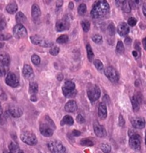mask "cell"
<instances>
[{"label": "cell", "instance_id": "6da1fadb", "mask_svg": "<svg viewBox=\"0 0 146 153\" xmlns=\"http://www.w3.org/2000/svg\"><path fill=\"white\" fill-rule=\"evenodd\" d=\"M110 6L106 1H98L94 4L91 11V16L93 19L104 17L109 13Z\"/></svg>", "mask_w": 146, "mask_h": 153}, {"label": "cell", "instance_id": "7a4b0ae2", "mask_svg": "<svg viewBox=\"0 0 146 153\" xmlns=\"http://www.w3.org/2000/svg\"><path fill=\"white\" fill-rule=\"evenodd\" d=\"M54 129H55V125L53 120L48 115L45 116L44 120L41 122L39 126V130L42 135L45 137H51L53 135Z\"/></svg>", "mask_w": 146, "mask_h": 153}, {"label": "cell", "instance_id": "3957f363", "mask_svg": "<svg viewBox=\"0 0 146 153\" xmlns=\"http://www.w3.org/2000/svg\"><path fill=\"white\" fill-rule=\"evenodd\" d=\"M62 91L63 95L66 98H74L77 94V91L76 90V85L74 82L67 81L64 83L62 86Z\"/></svg>", "mask_w": 146, "mask_h": 153}, {"label": "cell", "instance_id": "277c9868", "mask_svg": "<svg viewBox=\"0 0 146 153\" xmlns=\"http://www.w3.org/2000/svg\"><path fill=\"white\" fill-rule=\"evenodd\" d=\"M128 135L130 137L129 139V145L135 150H140L141 146V141L140 137L138 133L134 132L133 130H129Z\"/></svg>", "mask_w": 146, "mask_h": 153}, {"label": "cell", "instance_id": "5b68a950", "mask_svg": "<svg viewBox=\"0 0 146 153\" xmlns=\"http://www.w3.org/2000/svg\"><path fill=\"white\" fill-rule=\"evenodd\" d=\"M47 146L51 153H66V147L59 140L50 141Z\"/></svg>", "mask_w": 146, "mask_h": 153}, {"label": "cell", "instance_id": "8992f818", "mask_svg": "<svg viewBox=\"0 0 146 153\" xmlns=\"http://www.w3.org/2000/svg\"><path fill=\"white\" fill-rule=\"evenodd\" d=\"M20 138L22 142L29 145H35L37 144V142H38L36 135L31 131L23 132L21 134Z\"/></svg>", "mask_w": 146, "mask_h": 153}, {"label": "cell", "instance_id": "52a82bcc", "mask_svg": "<svg viewBox=\"0 0 146 153\" xmlns=\"http://www.w3.org/2000/svg\"><path fill=\"white\" fill-rule=\"evenodd\" d=\"M87 95L91 102H95L100 98L101 90L97 85H91L88 88Z\"/></svg>", "mask_w": 146, "mask_h": 153}, {"label": "cell", "instance_id": "ba28073f", "mask_svg": "<svg viewBox=\"0 0 146 153\" xmlns=\"http://www.w3.org/2000/svg\"><path fill=\"white\" fill-rule=\"evenodd\" d=\"M30 40L32 44L35 45L43 46V47H51L53 46V42L45 39L42 37L38 36V35H33L30 37Z\"/></svg>", "mask_w": 146, "mask_h": 153}, {"label": "cell", "instance_id": "9c48e42d", "mask_svg": "<svg viewBox=\"0 0 146 153\" xmlns=\"http://www.w3.org/2000/svg\"><path fill=\"white\" fill-rule=\"evenodd\" d=\"M104 74L112 83H117L119 81V75L117 71L111 66L106 67L104 69Z\"/></svg>", "mask_w": 146, "mask_h": 153}, {"label": "cell", "instance_id": "30bf717a", "mask_svg": "<svg viewBox=\"0 0 146 153\" xmlns=\"http://www.w3.org/2000/svg\"><path fill=\"white\" fill-rule=\"evenodd\" d=\"M13 33L16 39H23L27 36V31L22 24H16L13 29Z\"/></svg>", "mask_w": 146, "mask_h": 153}, {"label": "cell", "instance_id": "8fae6325", "mask_svg": "<svg viewBox=\"0 0 146 153\" xmlns=\"http://www.w3.org/2000/svg\"><path fill=\"white\" fill-rule=\"evenodd\" d=\"M5 82H6V83L9 86H11L12 88H16L19 85V78L12 72H9L7 74L6 79H5Z\"/></svg>", "mask_w": 146, "mask_h": 153}, {"label": "cell", "instance_id": "7c38bea8", "mask_svg": "<svg viewBox=\"0 0 146 153\" xmlns=\"http://www.w3.org/2000/svg\"><path fill=\"white\" fill-rule=\"evenodd\" d=\"M69 28H70V22L66 16L63 17L62 19L58 21L56 24V29L59 32L68 30Z\"/></svg>", "mask_w": 146, "mask_h": 153}, {"label": "cell", "instance_id": "4fadbf2b", "mask_svg": "<svg viewBox=\"0 0 146 153\" xmlns=\"http://www.w3.org/2000/svg\"><path fill=\"white\" fill-rule=\"evenodd\" d=\"M93 130L95 135L99 137H104L106 135V132L104 126L100 125L98 122H94L93 123Z\"/></svg>", "mask_w": 146, "mask_h": 153}, {"label": "cell", "instance_id": "5bb4252c", "mask_svg": "<svg viewBox=\"0 0 146 153\" xmlns=\"http://www.w3.org/2000/svg\"><path fill=\"white\" fill-rule=\"evenodd\" d=\"M132 126L136 129H143L145 126V120L143 117H134L131 119Z\"/></svg>", "mask_w": 146, "mask_h": 153}, {"label": "cell", "instance_id": "9a60e30c", "mask_svg": "<svg viewBox=\"0 0 146 153\" xmlns=\"http://www.w3.org/2000/svg\"><path fill=\"white\" fill-rule=\"evenodd\" d=\"M22 73H23L24 77L26 79L31 80L34 77V74L32 68L28 64L24 65Z\"/></svg>", "mask_w": 146, "mask_h": 153}, {"label": "cell", "instance_id": "2e32d148", "mask_svg": "<svg viewBox=\"0 0 146 153\" xmlns=\"http://www.w3.org/2000/svg\"><path fill=\"white\" fill-rule=\"evenodd\" d=\"M130 29L128 25L125 22H121L118 26V33L121 36H125L129 33Z\"/></svg>", "mask_w": 146, "mask_h": 153}, {"label": "cell", "instance_id": "e0dca14e", "mask_svg": "<svg viewBox=\"0 0 146 153\" xmlns=\"http://www.w3.org/2000/svg\"><path fill=\"white\" fill-rule=\"evenodd\" d=\"M8 113L11 116L15 117V118L21 117L23 115V111H22V109L19 107H15V106L9 108L8 110Z\"/></svg>", "mask_w": 146, "mask_h": 153}, {"label": "cell", "instance_id": "ac0fdd59", "mask_svg": "<svg viewBox=\"0 0 146 153\" xmlns=\"http://www.w3.org/2000/svg\"><path fill=\"white\" fill-rule=\"evenodd\" d=\"M77 103L74 100H69L65 105V111L66 112H69V113H74V112L77 111Z\"/></svg>", "mask_w": 146, "mask_h": 153}, {"label": "cell", "instance_id": "d6986e66", "mask_svg": "<svg viewBox=\"0 0 146 153\" xmlns=\"http://www.w3.org/2000/svg\"><path fill=\"white\" fill-rule=\"evenodd\" d=\"M98 116L101 119L104 120L107 117V108L104 102H101L98 106Z\"/></svg>", "mask_w": 146, "mask_h": 153}, {"label": "cell", "instance_id": "ffe728a7", "mask_svg": "<svg viewBox=\"0 0 146 153\" xmlns=\"http://www.w3.org/2000/svg\"><path fill=\"white\" fill-rule=\"evenodd\" d=\"M0 63H1V64H2L5 66H7L9 65V63H10V57H9V54L6 53V52H0Z\"/></svg>", "mask_w": 146, "mask_h": 153}, {"label": "cell", "instance_id": "44dd1931", "mask_svg": "<svg viewBox=\"0 0 146 153\" xmlns=\"http://www.w3.org/2000/svg\"><path fill=\"white\" fill-rule=\"evenodd\" d=\"M141 102V98L138 96H134L131 98V103L134 111H138L140 109V104Z\"/></svg>", "mask_w": 146, "mask_h": 153}, {"label": "cell", "instance_id": "7402d4cb", "mask_svg": "<svg viewBox=\"0 0 146 153\" xmlns=\"http://www.w3.org/2000/svg\"><path fill=\"white\" fill-rule=\"evenodd\" d=\"M41 16V9L38 5L34 4L31 8V16L34 20H37Z\"/></svg>", "mask_w": 146, "mask_h": 153}, {"label": "cell", "instance_id": "603a6c76", "mask_svg": "<svg viewBox=\"0 0 146 153\" xmlns=\"http://www.w3.org/2000/svg\"><path fill=\"white\" fill-rule=\"evenodd\" d=\"M116 4H118L120 7H121L123 11L125 13H129L131 11V8H130V3L128 1H116Z\"/></svg>", "mask_w": 146, "mask_h": 153}, {"label": "cell", "instance_id": "cb8c5ba5", "mask_svg": "<svg viewBox=\"0 0 146 153\" xmlns=\"http://www.w3.org/2000/svg\"><path fill=\"white\" fill-rule=\"evenodd\" d=\"M74 120L73 117L70 115H65L61 121V126H64V125H69V126H72L74 125Z\"/></svg>", "mask_w": 146, "mask_h": 153}, {"label": "cell", "instance_id": "d4e9b609", "mask_svg": "<svg viewBox=\"0 0 146 153\" xmlns=\"http://www.w3.org/2000/svg\"><path fill=\"white\" fill-rule=\"evenodd\" d=\"M7 12L9 13V14H12L16 12V11L18 10V6L15 2L9 3L6 7Z\"/></svg>", "mask_w": 146, "mask_h": 153}, {"label": "cell", "instance_id": "484cf974", "mask_svg": "<svg viewBox=\"0 0 146 153\" xmlns=\"http://www.w3.org/2000/svg\"><path fill=\"white\" fill-rule=\"evenodd\" d=\"M16 21L18 24H22L27 21V17H26V16L24 15L23 13L19 12L16 15Z\"/></svg>", "mask_w": 146, "mask_h": 153}, {"label": "cell", "instance_id": "4316f807", "mask_svg": "<svg viewBox=\"0 0 146 153\" xmlns=\"http://www.w3.org/2000/svg\"><path fill=\"white\" fill-rule=\"evenodd\" d=\"M39 90V86L36 82H31L29 84V93L32 95L37 93Z\"/></svg>", "mask_w": 146, "mask_h": 153}, {"label": "cell", "instance_id": "83f0119b", "mask_svg": "<svg viewBox=\"0 0 146 153\" xmlns=\"http://www.w3.org/2000/svg\"><path fill=\"white\" fill-rule=\"evenodd\" d=\"M86 51H87V56L89 60L91 61H93V58H94V53H93V49L90 44H87L86 45Z\"/></svg>", "mask_w": 146, "mask_h": 153}, {"label": "cell", "instance_id": "f1b7e54d", "mask_svg": "<svg viewBox=\"0 0 146 153\" xmlns=\"http://www.w3.org/2000/svg\"><path fill=\"white\" fill-rule=\"evenodd\" d=\"M124 45H123V42L121 41H119V42H118L116 45V53L118 54H122L124 53Z\"/></svg>", "mask_w": 146, "mask_h": 153}, {"label": "cell", "instance_id": "f546056e", "mask_svg": "<svg viewBox=\"0 0 146 153\" xmlns=\"http://www.w3.org/2000/svg\"><path fill=\"white\" fill-rule=\"evenodd\" d=\"M9 151H10L12 153H16V152H19V146L17 144L14 143V142H12L9 145Z\"/></svg>", "mask_w": 146, "mask_h": 153}, {"label": "cell", "instance_id": "4dcf8cb0", "mask_svg": "<svg viewBox=\"0 0 146 153\" xmlns=\"http://www.w3.org/2000/svg\"><path fill=\"white\" fill-rule=\"evenodd\" d=\"M69 41V36L68 35L63 34L61 35L59 38L57 39V42L59 43V44H65Z\"/></svg>", "mask_w": 146, "mask_h": 153}, {"label": "cell", "instance_id": "1f68e13d", "mask_svg": "<svg viewBox=\"0 0 146 153\" xmlns=\"http://www.w3.org/2000/svg\"><path fill=\"white\" fill-rule=\"evenodd\" d=\"M31 62H32L35 66H39L41 63L40 57H39L38 55H36V54H34V55L31 56Z\"/></svg>", "mask_w": 146, "mask_h": 153}, {"label": "cell", "instance_id": "d6a6232c", "mask_svg": "<svg viewBox=\"0 0 146 153\" xmlns=\"http://www.w3.org/2000/svg\"><path fill=\"white\" fill-rule=\"evenodd\" d=\"M93 63H94V66L95 68H96L97 70L99 71H102L104 70V65H103L102 62L99 60V59H95Z\"/></svg>", "mask_w": 146, "mask_h": 153}, {"label": "cell", "instance_id": "836d02e7", "mask_svg": "<svg viewBox=\"0 0 146 153\" xmlns=\"http://www.w3.org/2000/svg\"><path fill=\"white\" fill-rule=\"evenodd\" d=\"M101 149L104 153H110V150H111V147L110 145L107 144V143H103L101 145Z\"/></svg>", "mask_w": 146, "mask_h": 153}, {"label": "cell", "instance_id": "e575fe53", "mask_svg": "<svg viewBox=\"0 0 146 153\" xmlns=\"http://www.w3.org/2000/svg\"><path fill=\"white\" fill-rule=\"evenodd\" d=\"M80 144L81 145H83V146L91 147L93 145V143L91 140L86 138V139H82L81 140H80Z\"/></svg>", "mask_w": 146, "mask_h": 153}, {"label": "cell", "instance_id": "d590c367", "mask_svg": "<svg viewBox=\"0 0 146 153\" xmlns=\"http://www.w3.org/2000/svg\"><path fill=\"white\" fill-rule=\"evenodd\" d=\"M81 26L83 28V31L85 32H88L90 30V27H91V24H90L89 22L87 20H84V21L81 22Z\"/></svg>", "mask_w": 146, "mask_h": 153}, {"label": "cell", "instance_id": "8d00e7d4", "mask_svg": "<svg viewBox=\"0 0 146 153\" xmlns=\"http://www.w3.org/2000/svg\"><path fill=\"white\" fill-rule=\"evenodd\" d=\"M86 5L85 4H80V6L78 7V14H80V15H83V14L86 12Z\"/></svg>", "mask_w": 146, "mask_h": 153}, {"label": "cell", "instance_id": "74e56055", "mask_svg": "<svg viewBox=\"0 0 146 153\" xmlns=\"http://www.w3.org/2000/svg\"><path fill=\"white\" fill-rule=\"evenodd\" d=\"M108 33H109L110 36H113L115 34V27L114 24H110L108 27Z\"/></svg>", "mask_w": 146, "mask_h": 153}, {"label": "cell", "instance_id": "f35d334b", "mask_svg": "<svg viewBox=\"0 0 146 153\" xmlns=\"http://www.w3.org/2000/svg\"><path fill=\"white\" fill-rule=\"evenodd\" d=\"M92 40L95 43H96V44H99V43H101L102 42L103 39H102V36H101V35L95 34V35H93L92 37Z\"/></svg>", "mask_w": 146, "mask_h": 153}, {"label": "cell", "instance_id": "ab89813d", "mask_svg": "<svg viewBox=\"0 0 146 153\" xmlns=\"http://www.w3.org/2000/svg\"><path fill=\"white\" fill-rule=\"evenodd\" d=\"M49 53L52 56H57L59 53V48L58 46H54L50 49Z\"/></svg>", "mask_w": 146, "mask_h": 153}, {"label": "cell", "instance_id": "60d3db41", "mask_svg": "<svg viewBox=\"0 0 146 153\" xmlns=\"http://www.w3.org/2000/svg\"><path fill=\"white\" fill-rule=\"evenodd\" d=\"M136 23H137V19L134 17H130L128 19V25H130V27H134L136 25Z\"/></svg>", "mask_w": 146, "mask_h": 153}, {"label": "cell", "instance_id": "b9f144b4", "mask_svg": "<svg viewBox=\"0 0 146 153\" xmlns=\"http://www.w3.org/2000/svg\"><path fill=\"white\" fill-rule=\"evenodd\" d=\"M7 69L5 68V66L2 64H0V76H4L6 74Z\"/></svg>", "mask_w": 146, "mask_h": 153}, {"label": "cell", "instance_id": "7bdbcfd3", "mask_svg": "<svg viewBox=\"0 0 146 153\" xmlns=\"http://www.w3.org/2000/svg\"><path fill=\"white\" fill-rule=\"evenodd\" d=\"M125 122L124 118H123V117L121 115H120L119 117H118V125H119V126L123 127L125 126Z\"/></svg>", "mask_w": 146, "mask_h": 153}, {"label": "cell", "instance_id": "ee69618b", "mask_svg": "<svg viewBox=\"0 0 146 153\" xmlns=\"http://www.w3.org/2000/svg\"><path fill=\"white\" fill-rule=\"evenodd\" d=\"M11 38V35L9 34H5V33H1L0 34V40L4 41L7 40V39Z\"/></svg>", "mask_w": 146, "mask_h": 153}, {"label": "cell", "instance_id": "f6af8a7d", "mask_svg": "<svg viewBox=\"0 0 146 153\" xmlns=\"http://www.w3.org/2000/svg\"><path fill=\"white\" fill-rule=\"evenodd\" d=\"M76 120H77L78 123H80V124H83V123H85V118L80 114L78 115V116L76 117Z\"/></svg>", "mask_w": 146, "mask_h": 153}, {"label": "cell", "instance_id": "bcb514c9", "mask_svg": "<svg viewBox=\"0 0 146 153\" xmlns=\"http://www.w3.org/2000/svg\"><path fill=\"white\" fill-rule=\"evenodd\" d=\"M7 27V23L6 22L4 19L0 20V31H2L5 29Z\"/></svg>", "mask_w": 146, "mask_h": 153}, {"label": "cell", "instance_id": "7dc6e473", "mask_svg": "<svg viewBox=\"0 0 146 153\" xmlns=\"http://www.w3.org/2000/svg\"><path fill=\"white\" fill-rule=\"evenodd\" d=\"M125 44L126 45H130L131 44V39L129 38V37H126L125 39Z\"/></svg>", "mask_w": 146, "mask_h": 153}, {"label": "cell", "instance_id": "c3c4849f", "mask_svg": "<svg viewBox=\"0 0 146 153\" xmlns=\"http://www.w3.org/2000/svg\"><path fill=\"white\" fill-rule=\"evenodd\" d=\"M143 12L144 16L146 17V1L143 4Z\"/></svg>", "mask_w": 146, "mask_h": 153}, {"label": "cell", "instance_id": "681fc988", "mask_svg": "<svg viewBox=\"0 0 146 153\" xmlns=\"http://www.w3.org/2000/svg\"><path fill=\"white\" fill-rule=\"evenodd\" d=\"M73 135H74V136H79V135H80V132L78 131V130H74V131H73Z\"/></svg>", "mask_w": 146, "mask_h": 153}, {"label": "cell", "instance_id": "f907efd6", "mask_svg": "<svg viewBox=\"0 0 146 153\" xmlns=\"http://www.w3.org/2000/svg\"><path fill=\"white\" fill-rule=\"evenodd\" d=\"M63 1H57V8H61V7H62V5H63Z\"/></svg>", "mask_w": 146, "mask_h": 153}, {"label": "cell", "instance_id": "816d5d0a", "mask_svg": "<svg viewBox=\"0 0 146 153\" xmlns=\"http://www.w3.org/2000/svg\"><path fill=\"white\" fill-rule=\"evenodd\" d=\"M31 101H33V102L36 101V100H37V98H36V95H31Z\"/></svg>", "mask_w": 146, "mask_h": 153}, {"label": "cell", "instance_id": "f5cc1de1", "mask_svg": "<svg viewBox=\"0 0 146 153\" xmlns=\"http://www.w3.org/2000/svg\"><path fill=\"white\" fill-rule=\"evenodd\" d=\"M143 46L144 49L146 50V37L145 39H143Z\"/></svg>", "mask_w": 146, "mask_h": 153}, {"label": "cell", "instance_id": "db71d44e", "mask_svg": "<svg viewBox=\"0 0 146 153\" xmlns=\"http://www.w3.org/2000/svg\"><path fill=\"white\" fill-rule=\"evenodd\" d=\"M2 114H3V110H2V108H1V103H0V119H1V116H2Z\"/></svg>", "mask_w": 146, "mask_h": 153}, {"label": "cell", "instance_id": "11a10c76", "mask_svg": "<svg viewBox=\"0 0 146 153\" xmlns=\"http://www.w3.org/2000/svg\"><path fill=\"white\" fill-rule=\"evenodd\" d=\"M133 55L134 57L137 58L138 56V51H133Z\"/></svg>", "mask_w": 146, "mask_h": 153}, {"label": "cell", "instance_id": "9f6ffc18", "mask_svg": "<svg viewBox=\"0 0 146 153\" xmlns=\"http://www.w3.org/2000/svg\"><path fill=\"white\" fill-rule=\"evenodd\" d=\"M3 153H12L10 152V151H8V150H4L3 152Z\"/></svg>", "mask_w": 146, "mask_h": 153}, {"label": "cell", "instance_id": "6f0895ef", "mask_svg": "<svg viewBox=\"0 0 146 153\" xmlns=\"http://www.w3.org/2000/svg\"><path fill=\"white\" fill-rule=\"evenodd\" d=\"M17 153H24V151H22V150H19Z\"/></svg>", "mask_w": 146, "mask_h": 153}, {"label": "cell", "instance_id": "680465c9", "mask_svg": "<svg viewBox=\"0 0 146 153\" xmlns=\"http://www.w3.org/2000/svg\"><path fill=\"white\" fill-rule=\"evenodd\" d=\"M145 145H146V130H145Z\"/></svg>", "mask_w": 146, "mask_h": 153}]
</instances>
